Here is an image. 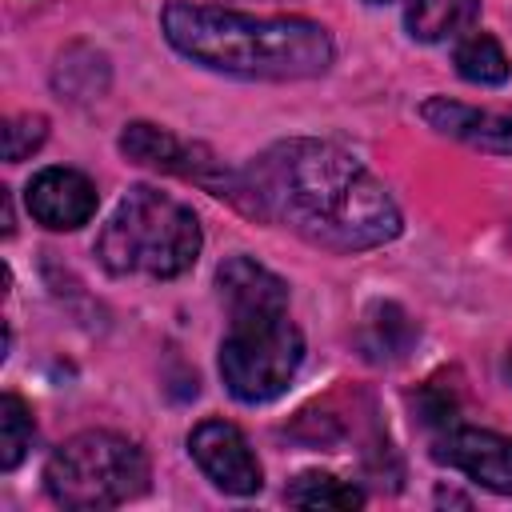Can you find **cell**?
<instances>
[{
  "mask_svg": "<svg viewBox=\"0 0 512 512\" xmlns=\"http://www.w3.org/2000/svg\"><path fill=\"white\" fill-rule=\"evenodd\" d=\"M48 136V120L40 112H24V116H12L4 120V160L8 164H20L24 156H32Z\"/></svg>",
  "mask_w": 512,
  "mask_h": 512,
  "instance_id": "obj_17",
  "label": "cell"
},
{
  "mask_svg": "<svg viewBox=\"0 0 512 512\" xmlns=\"http://www.w3.org/2000/svg\"><path fill=\"white\" fill-rule=\"evenodd\" d=\"M200 244H204V232L188 204H180L160 188L136 184L116 204L112 220L100 228L96 260L112 276L144 272L156 280H172L196 264Z\"/></svg>",
  "mask_w": 512,
  "mask_h": 512,
  "instance_id": "obj_4",
  "label": "cell"
},
{
  "mask_svg": "<svg viewBox=\"0 0 512 512\" xmlns=\"http://www.w3.org/2000/svg\"><path fill=\"white\" fill-rule=\"evenodd\" d=\"M28 444H32V408L8 392L0 400V468L12 472L24 460Z\"/></svg>",
  "mask_w": 512,
  "mask_h": 512,
  "instance_id": "obj_16",
  "label": "cell"
},
{
  "mask_svg": "<svg viewBox=\"0 0 512 512\" xmlns=\"http://www.w3.org/2000/svg\"><path fill=\"white\" fill-rule=\"evenodd\" d=\"M188 452L200 464V472L216 488H224L232 496H252L264 484L256 452L248 448L244 432L236 424H228V420H200L188 432Z\"/></svg>",
  "mask_w": 512,
  "mask_h": 512,
  "instance_id": "obj_7",
  "label": "cell"
},
{
  "mask_svg": "<svg viewBox=\"0 0 512 512\" xmlns=\"http://www.w3.org/2000/svg\"><path fill=\"white\" fill-rule=\"evenodd\" d=\"M52 80H56V88L64 96L92 100V96H100L108 88V60L96 48H88V44H72V48L60 52Z\"/></svg>",
  "mask_w": 512,
  "mask_h": 512,
  "instance_id": "obj_12",
  "label": "cell"
},
{
  "mask_svg": "<svg viewBox=\"0 0 512 512\" xmlns=\"http://www.w3.org/2000/svg\"><path fill=\"white\" fill-rule=\"evenodd\" d=\"M216 288L228 312L220 376L240 404H268L304 360V336L288 320V284L248 256H228L216 268Z\"/></svg>",
  "mask_w": 512,
  "mask_h": 512,
  "instance_id": "obj_3",
  "label": "cell"
},
{
  "mask_svg": "<svg viewBox=\"0 0 512 512\" xmlns=\"http://www.w3.org/2000/svg\"><path fill=\"white\" fill-rule=\"evenodd\" d=\"M412 340H416V328L396 304H380L372 312V320L364 324V332H360V344H364L368 360H400L412 348Z\"/></svg>",
  "mask_w": 512,
  "mask_h": 512,
  "instance_id": "obj_13",
  "label": "cell"
},
{
  "mask_svg": "<svg viewBox=\"0 0 512 512\" xmlns=\"http://www.w3.org/2000/svg\"><path fill=\"white\" fill-rule=\"evenodd\" d=\"M288 504L296 508H360L364 504V492L348 480H336L328 472H304L288 484L284 492Z\"/></svg>",
  "mask_w": 512,
  "mask_h": 512,
  "instance_id": "obj_15",
  "label": "cell"
},
{
  "mask_svg": "<svg viewBox=\"0 0 512 512\" xmlns=\"http://www.w3.org/2000/svg\"><path fill=\"white\" fill-rule=\"evenodd\" d=\"M160 24L180 56L240 80H308L328 72L336 56L328 28L308 16H252L172 0Z\"/></svg>",
  "mask_w": 512,
  "mask_h": 512,
  "instance_id": "obj_2",
  "label": "cell"
},
{
  "mask_svg": "<svg viewBox=\"0 0 512 512\" xmlns=\"http://www.w3.org/2000/svg\"><path fill=\"white\" fill-rule=\"evenodd\" d=\"M420 120L460 144H472L480 152H500L512 156V112L500 108H476V104H460L448 96H428L420 104Z\"/></svg>",
  "mask_w": 512,
  "mask_h": 512,
  "instance_id": "obj_10",
  "label": "cell"
},
{
  "mask_svg": "<svg viewBox=\"0 0 512 512\" xmlns=\"http://www.w3.org/2000/svg\"><path fill=\"white\" fill-rule=\"evenodd\" d=\"M368 4H384V0H368Z\"/></svg>",
  "mask_w": 512,
  "mask_h": 512,
  "instance_id": "obj_19",
  "label": "cell"
},
{
  "mask_svg": "<svg viewBox=\"0 0 512 512\" xmlns=\"http://www.w3.org/2000/svg\"><path fill=\"white\" fill-rule=\"evenodd\" d=\"M504 372H508V380H512V352H508V364H504Z\"/></svg>",
  "mask_w": 512,
  "mask_h": 512,
  "instance_id": "obj_18",
  "label": "cell"
},
{
  "mask_svg": "<svg viewBox=\"0 0 512 512\" xmlns=\"http://www.w3.org/2000/svg\"><path fill=\"white\" fill-rule=\"evenodd\" d=\"M480 16V0H408L404 4V28L420 44H444L456 40L472 20Z\"/></svg>",
  "mask_w": 512,
  "mask_h": 512,
  "instance_id": "obj_11",
  "label": "cell"
},
{
  "mask_svg": "<svg viewBox=\"0 0 512 512\" xmlns=\"http://www.w3.org/2000/svg\"><path fill=\"white\" fill-rule=\"evenodd\" d=\"M28 212L52 232H72L96 216V184L76 168H44L28 184Z\"/></svg>",
  "mask_w": 512,
  "mask_h": 512,
  "instance_id": "obj_9",
  "label": "cell"
},
{
  "mask_svg": "<svg viewBox=\"0 0 512 512\" xmlns=\"http://www.w3.org/2000/svg\"><path fill=\"white\" fill-rule=\"evenodd\" d=\"M456 72L468 84H504L508 80V56L492 32H472L456 44Z\"/></svg>",
  "mask_w": 512,
  "mask_h": 512,
  "instance_id": "obj_14",
  "label": "cell"
},
{
  "mask_svg": "<svg viewBox=\"0 0 512 512\" xmlns=\"http://www.w3.org/2000/svg\"><path fill=\"white\" fill-rule=\"evenodd\" d=\"M120 152L136 164H148V168H160V172H176L184 180H196L204 184L212 196H228L232 204L244 208V184L240 176H232L204 144H188L180 136H172L168 128H156V124H128L120 132Z\"/></svg>",
  "mask_w": 512,
  "mask_h": 512,
  "instance_id": "obj_6",
  "label": "cell"
},
{
  "mask_svg": "<svg viewBox=\"0 0 512 512\" xmlns=\"http://www.w3.org/2000/svg\"><path fill=\"white\" fill-rule=\"evenodd\" d=\"M432 460L464 472L468 480L484 484L488 492L512 496V436H504V432L448 424L432 444Z\"/></svg>",
  "mask_w": 512,
  "mask_h": 512,
  "instance_id": "obj_8",
  "label": "cell"
},
{
  "mask_svg": "<svg viewBox=\"0 0 512 512\" xmlns=\"http://www.w3.org/2000/svg\"><path fill=\"white\" fill-rule=\"evenodd\" d=\"M244 212L284 224L316 248L364 252L400 232V208L352 152L328 140H280L244 172Z\"/></svg>",
  "mask_w": 512,
  "mask_h": 512,
  "instance_id": "obj_1",
  "label": "cell"
},
{
  "mask_svg": "<svg viewBox=\"0 0 512 512\" xmlns=\"http://www.w3.org/2000/svg\"><path fill=\"white\" fill-rule=\"evenodd\" d=\"M148 456L136 440L108 432V428H88L68 436L44 464V488L60 508L76 512H100L136 500L148 488Z\"/></svg>",
  "mask_w": 512,
  "mask_h": 512,
  "instance_id": "obj_5",
  "label": "cell"
}]
</instances>
